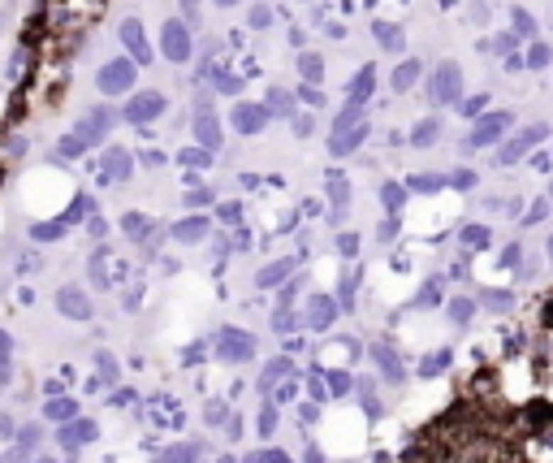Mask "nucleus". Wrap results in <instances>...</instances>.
Wrapping results in <instances>:
<instances>
[{
  "label": "nucleus",
  "mask_w": 553,
  "mask_h": 463,
  "mask_svg": "<svg viewBox=\"0 0 553 463\" xmlns=\"http://www.w3.org/2000/svg\"><path fill=\"white\" fill-rule=\"evenodd\" d=\"M544 139H549V126H544V122H532V126H523L519 134H510V139L502 143L497 161H502V165H515V161H523V156H527V151H532L536 143H544Z\"/></svg>",
  "instance_id": "nucleus-6"
},
{
  "label": "nucleus",
  "mask_w": 553,
  "mask_h": 463,
  "mask_svg": "<svg viewBox=\"0 0 553 463\" xmlns=\"http://www.w3.org/2000/svg\"><path fill=\"white\" fill-rule=\"evenodd\" d=\"M48 416H57V420H61V416H74V407H70V403H57V407H48Z\"/></svg>",
  "instance_id": "nucleus-51"
},
{
  "label": "nucleus",
  "mask_w": 553,
  "mask_h": 463,
  "mask_svg": "<svg viewBox=\"0 0 553 463\" xmlns=\"http://www.w3.org/2000/svg\"><path fill=\"white\" fill-rule=\"evenodd\" d=\"M216 217L225 221V225H242V203H234V199H230V203H220Z\"/></svg>",
  "instance_id": "nucleus-38"
},
{
  "label": "nucleus",
  "mask_w": 553,
  "mask_h": 463,
  "mask_svg": "<svg viewBox=\"0 0 553 463\" xmlns=\"http://www.w3.org/2000/svg\"><path fill=\"white\" fill-rule=\"evenodd\" d=\"M510 109H493V113H480L476 117V126H471V134H467V151H480V147H493L497 139H502L506 130H510Z\"/></svg>",
  "instance_id": "nucleus-3"
},
{
  "label": "nucleus",
  "mask_w": 553,
  "mask_h": 463,
  "mask_svg": "<svg viewBox=\"0 0 553 463\" xmlns=\"http://www.w3.org/2000/svg\"><path fill=\"white\" fill-rule=\"evenodd\" d=\"M272 429H276V407H272V403H264V411H259V433H264V437H272Z\"/></svg>",
  "instance_id": "nucleus-43"
},
{
  "label": "nucleus",
  "mask_w": 553,
  "mask_h": 463,
  "mask_svg": "<svg viewBox=\"0 0 553 463\" xmlns=\"http://www.w3.org/2000/svg\"><path fill=\"white\" fill-rule=\"evenodd\" d=\"M190 53H195L190 26H186V22H164V26H160V57L173 61V65H186Z\"/></svg>",
  "instance_id": "nucleus-4"
},
{
  "label": "nucleus",
  "mask_w": 553,
  "mask_h": 463,
  "mask_svg": "<svg viewBox=\"0 0 553 463\" xmlns=\"http://www.w3.org/2000/svg\"><path fill=\"white\" fill-rule=\"evenodd\" d=\"M264 105H268V113H276V117H294V113H299V109H294V95H290L286 87H268Z\"/></svg>",
  "instance_id": "nucleus-21"
},
{
  "label": "nucleus",
  "mask_w": 553,
  "mask_h": 463,
  "mask_svg": "<svg viewBox=\"0 0 553 463\" xmlns=\"http://www.w3.org/2000/svg\"><path fill=\"white\" fill-rule=\"evenodd\" d=\"M372 35L380 39V48H390V53H402V48H407V35H402V26L398 22H372Z\"/></svg>",
  "instance_id": "nucleus-19"
},
{
  "label": "nucleus",
  "mask_w": 553,
  "mask_h": 463,
  "mask_svg": "<svg viewBox=\"0 0 553 463\" xmlns=\"http://www.w3.org/2000/svg\"><path fill=\"white\" fill-rule=\"evenodd\" d=\"M549 208H553V203H549V199H536V203H532V208H527V217H523V225H540V221L549 217Z\"/></svg>",
  "instance_id": "nucleus-39"
},
{
  "label": "nucleus",
  "mask_w": 553,
  "mask_h": 463,
  "mask_svg": "<svg viewBox=\"0 0 553 463\" xmlns=\"http://www.w3.org/2000/svg\"><path fill=\"white\" fill-rule=\"evenodd\" d=\"M134 78H139V65H134L130 57H117V61L100 65V78H95V87H100L104 95H126V91L134 87Z\"/></svg>",
  "instance_id": "nucleus-5"
},
{
  "label": "nucleus",
  "mask_w": 553,
  "mask_h": 463,
  "mask_svg": "<svg viewBox=\"0 0 553 463\" xmlns=\"http://www.w3.org/2000/svg\"><path fill=\"white\" fill-rule=\"evenodd\" d=\"M372 91H376V65H363V70L350 78V87H346V105H367Z\"/></svg>",
  "instance_id": "nucleus-17"
},
{
  "label": "nucleus",
  "mask_w": 553,
  "mask_h": 463,
  "mask_svg": "<svg viewBox=\"0 0 553 463\" xmlns=\"http://www.w3.org/2000/svg\"><path fill=\"white\" fill-rule=\"evenodd\" d=\"M463 247H471V251H488L493 247V230L488 225H463Z\"/></svg>",
  "instance_id": "nucleus-26"
},
{
  "label": "nucleus",
  "mask_w": 553,
  "mask_h": 463,
  "mask_svg": "<svg viewBox=\"0 0 553 463\" xmlns=\"http://www.w3.org/2000/svg\"><path fill=\"white\" fill-rule=\"evenodd\" d=\"M216 355H220V359H230V364H247V359L255 355V338L242 334V329H220V338H216Z\"/></svg>",
  "instance_id": "nucleus-8"
},
{
  "label": "nucleus",
  "mask_w": 553,
  "mask_h": 463,
  "mask_svg": "<svg viewBox=\"0 0 553 463\" xmlns=\"http://www.w3.org/2000/svg\"><path fill=\"white\" fill-rule=\"evenodd\" d=\"M195 139H199V147H208V151H216L220 143H225V130H220V122H216L212 109H199V117H195Z\"/></svg>",
  "instance_id": "nucleus-15"
},
{
  "label": "nucleus",
  "mask_w": 553,
  "mask_h": 463,
  "mask_svg": "<svg viewBox=\"0 0 553 463\" xmlns=\"http://www.w3.org/2000/svg\"><path fill=\"white\" fill-rule=\"evenodd\" d=\"M290 398H294V385H290V381H286V385H281V390H276V403H290Z\"/></svg>",
  "instance_id": "nucleus-52"
},
{
  "label": "nucleus",
  "mask_w": 553,
  "mask_h": 463,
  "mask_svg": "<svg viewBox=\"0 0 553 463\" xmlns=\"http://www.w3.org/2000/svg\"><path fill=\"white\" fill-rule=\"evenodd\" d=\"M441 186H450V174H415V178L407 182V191H415V195H432V191H441Z\"/></svg>",
  "instance_id": "nucleus-23"
},
{
  "label": "nucleus",
  "mask_w": 553,
  "mask_h": 463,
  "mask_svg": "<svg viewBox=\"0 0 553 463\" xmlns=\"http://www.w3.org/2000/svg\"><path fill=\"white\" fill-rule=\"evenodd\" d=\"M247 22H251L255 31H264V26L272 22V9H268V5H251V14H247Z\"/></svg>",
  "instance_id": "nucleus-42"
},
{
  "label": "nucleus",
  "mask_w": 553,
  "mask_h": 463,
  "mask_svg": "<svg viewBox=\"0 0 553 463\" xmlns=\"http://www.w3.org/2000/svg\"><path fill=\"white\" fill-rule=\"evenodd\" d=\"M178 161L190 165V169H203V165H212V151H208V147H190V151H182Z\"/></svg>",
  "instance_id": "nucleus-36"
},
{
  "label": "nucleus",
  "mask_w": 553,
  "mask_h": 463,
  "mask_svg": "<svg viewBox=\"0 0 553 463\" xmlns=\"http://www.w3.org/2000/svg\"><path fill=\"white\" fill-rule=\"evenodd\" d=\"M441 299V282H428L424 290H419V299H415V307H432Z\"/></svg>",
  "instance_id": "nucleus-45"
},
{
  "label": "nucleus",
  "mask_w": 553,
  "mask_h": 463,
  "mask_svg": "<svg viewBox=\"0 0 553 463\" xmlns=\"http://www.w3.org/2000/svg\"><path fill=\"white\" fill-rule=\"evenodd\" d=\"M311 130H316V117H311V113H294V134H299V139H307Z\"/></svg>",
  "instance_id": "nucleus-47"
},
{
  "label": "nucleus",
  "mask_w": 553,
  "mask_h": 463,
  "mask_svg": "<svg viewBox=\"0 0 553 463\" xmlns=\"http://www.w3.org/2000/svg\"><path fill=\"white\" fill-rule=\"evenodd\" d=\"M122 230H126L130 238H147V234H151V217H143V213H126V217H122Z\"/></svg>",
  "instance_id": "nucleus-31"
},
{
  "label": "nucleus",
  "mask_w": 553,
  "mask_h": 463,
  "mask_svg": "<svg viewBox=\"0 0 553 463\" xmlns=\"http://www.w3.org/2000/svg\"><path fill=\"white\" fill-rule=\"evenodd\" d=\"M480 178H476V169H450V186L454 191H471Z\"/></svg>",
  "instance_id": "nucleus-37"
},
{
  "label": "nucleus",
  "mask_w": 553,
  "mask_h": 463,
  "mask_svg": "<svg viewBox=\"0 0 553 463\" xmlns=\"http://www.w3.org/2000/svg\"><path fill=\"white\" fill-rule=\"evenodd\" d=\"M186 203H190V208H203V203H212V191H203V186H190V191H186Z\"/></svg>",
  "instance_id": "nucleus-48"
},
{
  "label": "nucleus",
  "mask_w": 553,
  "mask_h": 463,
  "mask_svg": "<svg viewBox=\"0 0 553 463\" xmlns=\"http://www.w3.org/2000/svg\"><path fill=\"white\" fill-rule=\"evenodd\" d=\"M446 312H450V321H454V325H467V321H471V312H476V299H463V294H458V299H450V303H446Z\"/></svg>",
  "instance_id": "nucleus-30"
},
{
  "label": "nucleus",
  "mask_w": 553,
  "mask_h": 463,
  "mask_svg": "<svg viewBox=\"0 0 553 463\" xmlns=\"http://www.w3.org/2000/svg\"><path fill=\"white\" fill-rule=\"evenodd\" d=\"M276 377H290V359H272V364L264 368V377H259V390H264V394H272Z\"/></svg>",
  "instance_id": "nucleus-29"
},
{
  "label": "nucleus",
  "mask_w": 553,
  "mask_h": 463,
  "mask_svg": "<svg viewBox=\"0 0 553 463\" xmlns=\"http://www.w3.org/2000/svg\"><path fill=\"white\" fill-rule=\"evenodd\" d=\"M299 74H303L311 87H320V83H324V57H320V53H303V57H299Z\"/></svg>",
  "instance_id": "nucleus-24"
},
{
  "label": "nucleus",
  "mask_w": 553,
  "mask_h": 463,
  "mask_svg": "<svg viewBox=\"0 0 553 463\" xmlns=\"http://www.w3.org/2000/svg\"><path fill=\"white\" fill-rule=\"evenodd\" d=\"M480 303H484V307H493V312H506V307L515 303V294H510V290H484V294H480Z\"/></svg>",
  "instance_id": "nucleus-34"
},
{
  "label": "nucleus",
  "mask_w": 553,
  "mask_h": 463,
  "mask_svg": "<svg viewBox=\"0 0 553 463\" xmlns=\"http://www.w3.org/2000/svg\"><path fill=\"white\" fill-rule=\"evenodd\" d=\"M328 208H333V225H342V217H346V203H350V182H346V174L342 169H328Z\"/></svg>",
  "instance_id": "nucleus-13"
},
{
  "label": "nucleus",
  "mask_w": 553,
  "mask_h": 463,
  "mask_svg": "<svg viewBox=\"0 0 553 463\" xmlns=\"http://www.w3.org/2000/svg\"><path fill=\"white\" fill-rule=\"evenodd\" d=\"M299 269V255H290V260H272V265H264L259 269V277H255V286L259 290H276L281 282H290V273Z\"/></svg>",
  "instance_id": "nucleus-16"
},
{
  "label": "nucleus",
  "mask_w": 553,
  "mask_h": 463,
  "mask_svg": "<svg viewBox=\"0 0 553 463\" xmlns=\"http://www.w3.org/2000/svg\"><path fill=\"white\" fill-rule=\"evenodd\" d=\"M544 251H549V265H553V234H549V243H544Z\"/></svg>",
  "instance_id": "nucleus-54"
},
{
  "label": "nucleus",
  "mask_w": 553,
  "mask_h": 463,
  "mask_svg": "<svg viewBox=\"0 0 553 463\" xmlns=\"http://www.w3.org/2000/svg\"><path fill=\"white\" fill-rule=\"evenodd\" d=\"M436 139H441V122H436V117L415 122V130H411V147H419V151H424V147H432Z\"/></svg>",
  "instance_id": "nucleus-22"
},
{
  "label": "nucleus",
  "mask_w": 553,
  "mask_h": 463,
  "mask_svg": "<svg viewBox=\"0 0 553 463\" xmlns=\"http://www.w3.org/2000/svg\"><path fill=\"white\" fill-rule=\"evenodd\" d=\"M372 355H376V364H380V373H385V377H390V381L398 385V381H402V364H398V359H394V351H390V346H376Z\"/></svg>",
  "instance_id": "nucleus-27"
},
{
  "label": "nucleus",
  "mask_w": 553,
  "mask_h": 463,
  "mask_svg": "<svg viewBox=\"0 0 553 463\" xmlns=\"http://www.w3.org/2000/svg\"><path fill=\"white\" fill-rule=\"evenodd\" d=\"M117 35H122V43H126V53H130V61H134V65H147V61H151L147 31H143V22H139V18H126V22L117 26Z\"/></svg>",
  "instance_id": "nucleus-10"
},
{
  "label": "nucleus",
  "mask_w": 553,
  "mask_h": 463,
  "mask_svg": "<svg viewBox=\"0 0 553 463\" xmlns=\"http://www.w3.org/2000/svg\"><path fill=\"white\" fill-rule=\"evenodd\" d=\"M57 307L65 316H74V321H87L91 316V303H87V294L82 290H74V286H65L61 294H57Z\"/></svg>",
  "instance_id": "nucleus-18"
},
{
  "label": "nucleus",
  "mask_w": 553,
  "mask_h": 463,
  "mask_svg": "<svg viewBox=\"0 0 553 463\" xmlns=\"http://www.w3.org/2000/svg\"><path fill=\"white\" fill-rule=\"evenodd\" d=\"M208 230H212V221H208V217H186V221H178V225H173V238H178V243H203V238H208Z\"/></svg>",
  "instance_id": "nucleus-20"
},
{
  "label": "nucleus",
  "mask_w": 553,
  "mask_h": 463,
  "mask_svg": "<svg viewBox=\"0 0 553 463\" xmlns=\"http://www.w3.org/2000/svg\"><path fill=\"white\" fill-rule=\"evenodd\" d=\"M164 109H169V100H164L160 91H139V95H130V100H126L122 117H126V122H134V126H147V122H156Z\"/></svg>",
  "instance_id": "nucleus-7"
},
{
  "label": "nucleus",
  "mask_w": 553,
  "mask_h": 463,
  "mask_svg": "<svg viewBox=\"0 0 553 463\" xmlns=\"http://www.w3.org/2000/svg\"><path fill=\"white\" fill-rule=\"evenodd\" d=\"M523 65H532V70H544V65H553V48H549V43H540V39H532V48H527Z\"/></svg>",
  "instance_id": "nucleus-28"
},
{
  "label": "nucleus",
  "mask_w": 553,
  "mask_h": 463,
  "mask_svg": "<svg viewBox=\"0 0 553 463\" xmlns=\"http://www.w3.org/2000/svg\"><path fill=\"white\" fill-rule=\"evenodd\" d=\"M130 169H134L130 151H126V147H108V151H104V169H100V182H126V178H130Z\"/></svg>",
  "instance_id": "nucleus-14"
},
{
  "label": "nucleus",
  "mask_w": 553,
  "mask_h": 463,
  "mask_svg": "<svg viewBox=\"0 0 553 463\" xmlns=\"http://www.w3.org/2000/svg\"><path fill=\"white\" fill-rule=\"evenodd\" d=\"M268 105H247V100H238L234 105V113H230V126L238 130V134H259L264 126H268Z\"/></svg>",
  "instance_id": "nucleus-9"
},
{
  "label": "nucleus",
  "mask_w": 553,
  "mask_h": 463,
  "mask_svg": "<svg viewBox=\"0 0 553 463\" xmlns=\"http://www.w3.org/2000/svg\"><path fill=\"white\" fill-rule=\"evenodd\" d=\"M510 31H515L519 39H532V35H536V18H532L527 9H515V14H510Z\"/></svg>",
  "instance_id": "nucleus-32"
},
{
  "label": "nucleus",
  "mask_w": 553,
  "mask_h": 463,
  "mask_svg": "<svg viewBox=\"0 0 553 463\" xmlns=\"http://www.w3.org/2000/svg\"><path fill=\"white\" fill-rule=\"evenodd\" d=\"M519 260H523V247H519V243H510V247L502 251V265H506V269H515Z\"/></svg>",
  "instance_id": "nucleus-50"
},
{
  "label": "nucleus",
  "mask_w": 553,
  "mask_h": 463,
  "mask_svg": "<svg viewBox=\"0 0 553 463\" xmlns=\"http://www.w3.org/2000/svg\"><path fill=\"white\" fill-rule=\"evenodd\" d=\"M484 105H488V95H471V100H463L458 109H463V117H471V122H476V117L484 113Z\"/></svg>",
  "instance_id": "nucleus-41"
},
{
  "label": "nucleus",
  "mask_w": 553,
  "mask_h": 463,
  "mask_svg": "<svg viewBox=\"0 0 553 463\" xmlns=\"http://www.w3.org/2000/svg\"><path fill=\"white\" fill-rule=\"evenodd\" d=\"M307 325L316 329V334H324V329H333V321H338V299H328V294H311L307 299Z\"/></svg>",
  "instance_id": "nucleus-12"
},
{
  "label": "nucleus",
  "mask_w": 553,
  "mask_h": 463,
  "mask_svg": "<svg viewBox=\"0 0 553 463\" xmlns=\"http://www.w3.org/2000/svg\"><path fill=\"white\" fill-rule=\"evenodd\" d=\"M367 134H372V126H367V122L346 126V130H333V139H328V156H333V161L350 156V151H355L359 143H367Z\"/></svg>",
  "instance_id": "nucleus-11"
},
{
  "label": "nucleus",
  "mask_w": 553,
  "mask_h": 463,
  "mask_svg": "<svg viewBox=\"0 0 553 463\" xmlns=\"http://www.w3.org/2000/svg\"><path fill=\"white\" fill-rule=\"evenodd\" d=\"M328 385H333V394H350V385H355V381H350L346 373H328Z\"/></svg>",
  "instance_id": "nucleus-49"
},
{
  "label": "nucleus",
  "mask_w": 553,
  "mask_h": 463,
  "mask_svg": "<svg viewBox=\"0 0 553 463\" xmlns=\"http://www.w3.org/2000/svg\"><path fill=\"white\" fill-rule=\"evenodd\" d=\"M61 234H65V221H43V225H35V238H39V243L61 238Z\"/></svg>",
  "instance_id": "nucleus-40"
},
{
  "label": "nucleus",
  "mask_w": 553,
  "mask_h": 463,
  "mask_svg": "<svg viewBox=\"0 0 553 463\" xmlns=\"http://www.w3.org/2000/svg\"><path fill=\"white\" fill-rule=\"evenodd\" d=\"M338 251L346 255V260H355V255H359V234H355V230L342 234V238H338Z\"/></svg>",
  "instance_id": "nucleus-44"
},
{
  "label": "nucleus",
  "mask_w": 553,
  "mask_h": 463,
  "mask_svg": "<svg viewBox=\"0 0 553 463\" xmlns=\"http://www.w3.org/2000/svg\"><path fill=\"white\" fill-rule=\"evenodd\" d=\"M108 130H113V109H91V113L57 143V151H61L65 161H74V156H82V151L100 147V143L108 139Z\"/></svg>",
  "instance_id": "nucleus-1"
},
{
  "label": "nucleus",
  "mask_w": 553,
  "mask_h": 463,
  "mask_svg": "<svg viewBox=\"0 0 553 463\" xmlns=\"http://www.w3.org/2000/svg\"><path fill=\"white\" fill-rule=\"evenodd\" d=\"M428 100L436 109L446 105H463V65L458 61H441L428 78Z\"/></svg>",
  "instance_id": "nucleus-2"
},
{
  "label": "nucleus",
  "mask_w": 553,
  "mask_h": 463,
  "mask_svg": "<svg viewBox=\"0 0 553 463\" xmlns=\"http://www.w3.org/2000/svg\"><path fill=\"white\" fill-rule=\"evenodd\" d=\"M441 368H450V351H436L432 359H424V364H419V377H436Z\"/></svg>",
  "instance_id": "nucleus-35"
},
{
  "label": "nucleus",
  "mask_w": 553,
  "mask_h": 463,
  "mask_svg": "<svg viewBox=\"0 0 553 463\" xmlns=\"http://www.w3.org/2000/svg\"><path fill=\"white\" fill-rule=\"evenodd\" d=\"M212 5H220V9H230V5H242V0H212Z\"/></svg>",
  "instance_id": "nucleus-53"
},
{
  "label": "nucleus",
  "mask_w": 553,
  "mask_h": 463,
  "mask_svg": "<svg viewBox=\"0 0 553 463\" xmlns=\"http://www.w3.org/2000/svg\"><path fill=\"white\" fill-rule=\"evenodd\" d=\"M402 199H407V191H402L398 182H380V203H385L390 213H398V208H402Z\"/></svg>",
  "instance_id": "nucleus-33"
},
{
  "label": "nucleus",
  "mask_w": 553,
  "mask_h": 463,
  "mask_svg": "<svg viewBox=\"0 0 553 463\" xmlns=\"http://www.w3.org/2000/svg\"><path fill=\"white\" fill-rule=\"evenodd\" d=\"M376 234H380V243H390V238L398 234V213H390V217H385V221L376 225Z\"/></svg>",
  "instance_id": "nucleus-46"
},
{
  "label": "nucleus",
  "mask_w": 553,
  "mask_h": 463,
  "mask_svg": "<svg viewBox=\"0 0 553 463\" xmlns=\"http://www.w3.org/2000/svg\"><path fill=\"white\" fill-rule=\"evenodd\" d=\"M419 78H424V65H419V61H402V65L394 70V91H411Z\"/></svg>",
  "instance_id": "nucleus-25"
}]
</instances>
